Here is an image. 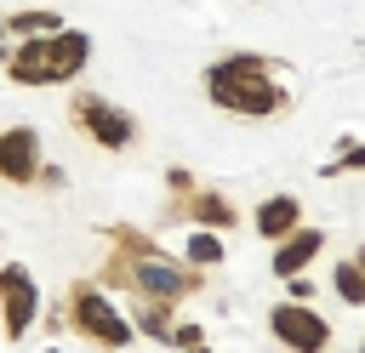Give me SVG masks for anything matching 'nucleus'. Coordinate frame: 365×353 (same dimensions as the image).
Returning a JSON list of instances; mask_svg holds the SVG:
<instances>
[{"mask_svg":"<svg viewBox=\"0 0 365 353\" xmlns=\"http://www.w3.org/2000/svg\"><path fill=\"white\" fill-rule=\"evenodd\" d=\"M108 262H103V273H97V285H114V290H125V296H154V302H171V307H182L200 285H205V268H188L182 256H165L148 233H137V228H108Z\"/></svg>","mask_w":365,"mask_h":353,"instance_id":"obj_1","label":"nucleus"},{"mask_svg":"<svg viewBox=\"0 0 365 353\" xmlns=\"http://www.w3.org/2000/svg\"><path fill=\"white\" fill-rule=\"evenodd\" d=\"M205 97L211 108L222 114H240V120H274L291 108V91L279 80V68L268 57H251V51H234L222 63L205 68Z\"/></svg>","mask_w":365,"mask_h":353,"instance_id":"obj_2","label":"nucleus"},{"mask_svg":"<svg viewBox=\"0 0 365 353\" xmlns=\"http://www.w3.org/2000/svg\"><path fill=\"white\" fill-rule=\"evenodd\" d=\"M91 68V34H80V28H51V34H29V40H17L11 51H6V74H11V85H68V80H80Z\"/></svg>","mask_w":365,"mask_h":353,"instance_id":"obj_3","label":"nucleus"},{"mask_svg":"<svg viewBox=\"0 0 365 353\" xmlns=\"http://www.w3.org/2000/svg\"><path fill=\"white\" fill-rule=\"evenodd\" d=\"M63 325H68L74 336H86L91 347H108V353H120V347L131 342L125 313H120V307L108 302V290L91 285V279H74V285H68V313H63Z\"/></svg>","mask_w":365,"mask_h":353,"instance_id":"obj_4","label":"nucleus"},{"mask_svg":"<svg viewBox=\"0 0 365 353\" xmlns=\"http://www.w3.org/2000/svg\"><path fill=\"white\" fill-rule=\"evenodd\" d=\"M68 120H74V131H80L91 148H108V154H125V148H137V137H143L137 114H125L120 102H108V97H97V91H74Z\"/></svg>","mask_w":365,"mask_h":353,"instance_id":"obj_5","label":"nucleus"},{"mask_svg":"<svg viewBox=\"0 0 365 353\" xmlns=\"http://www.w3.org/2000/svg\"><path fill=\"white\" fill-rule=\"evenodd\" d=\"M268 330H274V342L291 347V353H325V347H331V319H325L319 307H308V302H274Z\"/></svg>","mask_w":365,"mask_h":353,"instance_id":"obj_6","label":"nucleus"},{"mask_svg":"<svg viewBox=\"0 0 365 353\" xmlns=\"http://www.w3.org/2000/svg\"><path fill=\"white\" fill-rule=\"evenodd\" d=\"M34 319H40V285L29 279L23 262H6L0 268V336L6 342H23Z\"/></svg>","mask_w":365,"mask_h":353,"instance_id":"obj_7","label":"nucleus"},{"mask_svg":"<svg viewBox=\"0 0 365 353\" xmlns=\"http://www.w3.org/2000/svg\"><path fill=\"white\" fill-rule=\"evenodd\" d=\"M40 176V131L34 125H6L0 131V182L29 188Z\"/></svg>","mask_w":365,"mask_h":353,"instance_id":"obj_8","label":"nucleus"},{"mask_svg":"<svg viewBox=\"0 0 365 353\" xmlns=\"http://www.w3.org/2000/svg\"><path fill=\"white\" fill-rule=\"evenodd\" d=\"M182 222H194V228H205V233H228L234 222H240V211H234V199L228 194H217V188H188V194H177V205H171Z\"/></svg>","mask_w":365,"mask_h":353,"instance_id":"obj_9","label":"nucleus"},{"mask_svg":"<svg viewBox=\"0 0 365 353\" xmlns=\"http://www.w3.org/2000/svg\"><path fill=\"white\" fill-rule=\"evenodd\" d=\"M319 251H325V233L319 228H291L285 239H274V273L279 279H297L308 262H319Z\"/></svg>","mask_w":365,"mask_h":353,"instance_id":"obj_10","label":"nucleus"},{"mask_svg":"<svg viewBox=\"0 0 365 353\" xmlns=\"http://www.w3.org/2000/svg\"><path fill=\"white\" fill-rule=\"evenodd\" d=\"M251 228L274 245V239H285L291 228H302V199L297 194H274V199H262L257 211H251Z\"/></svg>","mask_w":365,"mask_h":353,"instance_id":"obj_11","label":"nucleus"},{"mask_svg":"<svg viewBox=\"0 0 365 353\" xmlns=\"http://www.w3.org/2000/svg\"><path fill=\"white\" fill-rule=\"evenodd\" d=\"M131 330L154 336V342H171V325H177V307L171 302H154V296H131V313H125Z\"/></svg>","mask_w":365,"mask_h":353,"instance_id":"obj_12","label":"nucleus"},{"mask_svg":"<svg viewBox=\"0 0 365 353\" xmlns=\"http://www.w3.org/2000/svg\"><path fill=\"white\" fill-rule=\"evenodd\" d=\"M331 285H336V296H342L348 307H365V251L342 256V262L331 268Z\"/></svg>","mask_w":365,"mask_h":353,"instance_id":"obj_13","label":"nucleus"},{"mask_svg":"<svg viewBox=\"0 0 365 353\" xmlns=\"http://www.w3.org/2000/svg\"><path fill=\"white\" fill-rule=\"evenodd\" d=\"M0 28H6L11 40H29V34H51V28H63V17H57L51 6H46V11H40V6H29V11H11V17H0Z\"/></svg>","mask_w":365,"mask_h":353,"instance_id":"obj_14","label":"nucleus"},{"mask_svg":"<svg viewBox=\"0 0 365 353\" xmlns=\"http://www.w3.org/2000/svg\"><path fill=\"white\" fill-rule=\"evenodd\" d=\"M222 256H228V245H222L217 233H205V228H194V233L182 239V262H188V268H217Z\"/></svg>","mask_w":365,"mask_h":353,"instance_id":"obj_15","label":"nucleus"},{"mask_svg":"<svg viewBox=\"0 0 365 353\" xmlns=\"http://www.w3.org/2000/svg\"><path fill=\"white\" fill-rule=\"evenodd\" d=\"M342 171H365V142H348V148H342V159H331L319 176H342Z\"/></svg>","mask_w":365,"mask_h":353,"instance_id":"obj_16","label":"nucleus"},{"mask_svg":"<svg viewBox=\"0 0 365 353\" xmlns=\"http://www.w3.org/2000/svg\"><path fill=\"white\" fill-rule=\"evenodd\" d=\"M200 342H205V336H200L194 319H177V325H171V347H200Z\"/></svg>","mask_w":365,"mask_h":353,"instance_id":"obj_17","label":"nucleus"},{"mask_svg":"<svg viewBox=\"0 0 365 353\" xmlns=\"http://www.w3.org/2000/svg\"><path fill=\"white\" fill-rule=\"evenodd\" d=\"M165 188H171V194H188V188H194V171L171 165V171H165Z\"/></svg>","mask_w":365,"mask_h":353,"instance_id":"obj_18","label":"nucleus"},{"mask_svg":"<svg viewBox=\"0 0 365 353\" xmlns=\"http://www.w3.org/2000/svg\"><path fill=\"white\" fill-rule=\"evenodd\" d=\"M308 296H314V279H302V273H297V279H291V296H285V302H308Z\"/></svg>","mask_w":365,"mask_h":353,"instance_id":"obj_19","label":"nucleus"},{"mask_svg":"<svg viewBox=\"0 0 365 353\" xmlns=\"http://www.w3.org/2000/svg\"><path fill=\"white\" fill-rule=\"evenodd\" d=\"M182 353H211V347H205V342H200V347H182Z\"/></svg>","mask_w":365,"mask_h":353,"instance_id":"obj_20","label":"nucleus"},{"mask_svg":"<svg viewBox=\"0 0 365 353\" xmlns=\"http://www.w3.org/2000/svg\"><path fill=\"white\" fill-rule=\"evenodd\" d=\"M46 353H57V347H46Z\"/></svg>","mask_w":365,"mask_h":353,"instance_id":"obj_21","label":"nucleus"},{"mask_svg":"<svg viewBox=\"0 0 365 353\" xmlns=\"http://www.w3.org/2000/svg\"><path fill=\"white\" fill-rule=\"evenodd\" d=\"M359 353H365V342H359Z\"/></svg>","mask_w":365,"mask_h":353,"instance_id":"obj_22","label":"nucleus"},{"mask_svg":"<svg viewBox=\"0 0 365 353\" xmlns=\"http://www.w3.org/2000/svg\"><path fill=\"white\" fill-rule=\"evenodd\" d=\"M0 40H6V28H0Z\"/></svg>","mask_w":365,"mask_h":353,"instance_id":"obj_23","label":"nucleus"}]
</instances>
